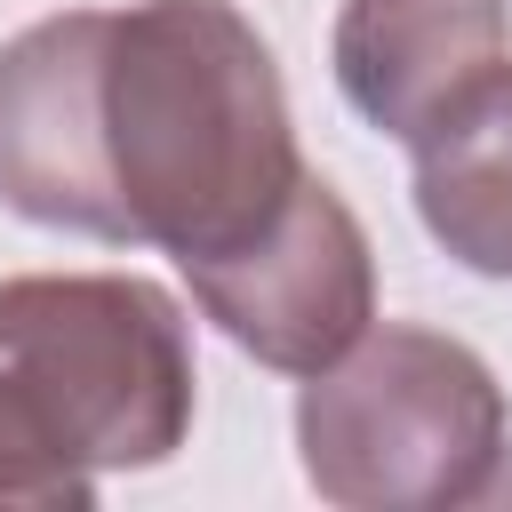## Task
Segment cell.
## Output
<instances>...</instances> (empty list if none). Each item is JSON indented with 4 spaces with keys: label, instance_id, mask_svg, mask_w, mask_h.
Returning <instances> with one entry per match:
<instances>
[{
    "label": "cell",
    "instance_id": "7a4b0ae2",
    "mask_svg": "<svg viewBox=\"0 0 512 512\" xmlns=\"http://www.w3.org/2000/svg\"><path fill=\"white\" fill-rule=\"evenodd\" d=\"M192 432V344L120 272L0 280V504H88L112 464H168Z\"/></svg>",
    "mask_w": 512,
    "mask_h": 512
},
{
    "label": "cell",
    "instance_id": "3957f363",
    "mask_svg": "<svg viewBox=\"0 0 512 512\" xmlns=\"http://www.w3.org/2000/svg\"><path fill=\"white\" fill-rule=\"evenodd\" d=\"M304 480L352 512L472 504L504 456V392L480 352L432 328H376L296 400Z\"/></svg>",
    "mask_w": 512,
    "mask_h": 512
},
{
    "label": "cell",
    "instance_id": "8992f818",
    "mask_svg": "<svg viewBox=\"0 0 512 512\" xmlns=\"http://www.w3.org/2000/svg\"><path fill=\"white\" fill-rule=\"evenodd\" d=\"M416 208L424 232L488 272L512 280V56H496L488 72H472L416 136Z\"/></svg>",
    "mask_w": 512,
    "mask_h": 512
},
{
    "label": "cell",
    "instance_id": "5b68a950",
    "mask_svg": "<svg viewBox=\"0 0 512 512\" xmlns=\"http://www.w3.org/2000/svg\"><path fill=\"white\" fill-rule=\"evenodd\" d=\"M496 56L504 0H344L336 16V88L384 136H416Z\"/></svg>",
    "mask_w": 512,
    "mask_h": 512
},
{
    "label": "cell",
    "instance_id": "6da1fadb",
    "mask_svg": "<svg viewBox=\"0 0 512 512\" xmlns=\"http://www.w3.org/2000/svg\"><path fill=\"white\" fill-rule=\"evenodd\" d=\"M304 184L272 48L224 0L72 8L0 48V200L176 264L256 240Z\"/></svg>",
    "mask_w": 512,
    "mask_h": 512
},
{
    "label": "cell",
    "instance_id": "277c9868",
    "mask_svg": "<svg viewBox=\"0 0 512 512\" xmlns=\"http://www.w3.org/2000/svg\"><path fill=\"white\" fill-rule=\"evenodd\" d=\"M184 280L240 352H256L264 368H288V376L336 368L376 320L368 232L320 176H304L256 240L184 264Z\"/></svg>",
    "mask_w": 512,
    "mask_h": 512
}]
</instances>
